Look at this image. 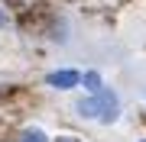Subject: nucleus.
<instances>
[{
    "label": "nucleus",
    "mask_w": 146,
    "mask_h": 142,
    "mask_svg": "<svg viewBox=\"0 0 146 142\" xmlns=\"http://www.w3.org/2000/svg\"><path fill=\"white\" fill-rule=\"evenodd\" d=\"M78 113L84 120H98V123H114L120 116V103H117V94H110V90H94L91 97H84L78 103Z\"/></svg>",
    "instance_id": "obj_1"
},
{
    "label": "nucleus",
    "mask_w": 146,
    "mask_h": 142,
    "mask_svg": "<svg viewBox=\"0 0 146 142\" xmlns=\"http://www.w3.org/2000/svg\"><path fill=\"white\" fill-rule=\"evenodd\" d=\"M20 142H46V132H42V129H26L20 136Z\"/></svg>",
    "instance_id": "obj_4"
},
{
    "label": "nucleus",
    "mask_w": 146,
    "mask_h": 142,
    "mask_svg": "<svg viewBox=\"0 0 146 142\" xmlns=\"http://www.w3.org/2000/svg\"><path fill=\"white\" fill-rule=\"evenodd\" d=\"M58 142H75V139H58Z\"/></svg>",
    "instance_id": "obj_5"
},
{
    "label": "nucleus",
    "mask_w": 146,
    "mask_h": 142,
    "mask_svg": "<svg viewBox=\"0 0 146 142\" xmlns=\"http://www.w3.org/2000/svg\"><path fill=\"white\" fill-rule=\"evenodd\" d=\"M81 84H84V87H88L91 94H94V90H101V74H98V71H88V74H81Z\"/></svg>",
    "instance_id": "obj_3"
},
{
    "label": "nucleus",
    "mask_w": 146,
    "mask_h": 142,
    "mask_svg": "<svg viewBox=\"0 0 146 142\" xmlns=\"http://www.w3.org/2000/svg\"><path fill=\"white\" fill-rule=\"evenodd\" d=\"M46 84H52V87H58V90H68V87H78L81 84V74L78 71H52L46 78Z\"/></svg>",
    "instance_id": "obj_2"
},
{
    "label": "nucleus",
    "mask_w": 146,
    "mask_h": 142,
    "mask_svg": "<svg viewBox=\"0 0 146 142\" xmlns=\"http://www.w3.org/2000/svg\"><path fill=\"white\" fill-rule=\"evenodd\" d=\"M0 20H3V16H0Z\"/></svg>",
    "instance_id": "obj_6"
}]
</instances>
